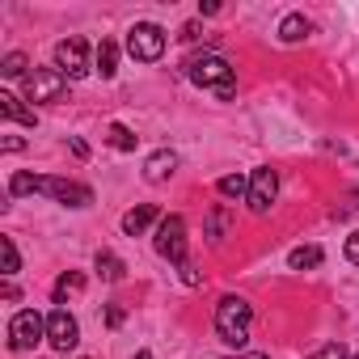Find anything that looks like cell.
<instances>
[{
  "mask_svg": "<svg viewBox=\"0 0 359 359\" xmlns=\"http://www.w3.org/2000/svg\"><path fill=\"white\" fill-rule=\"evenodd\" d=\"M304 34H309V22H304L300 13H287V18L279 22V39H283V43H300Z\"/></svg>",
  "mask_w": 359,
  "mask_h": 359,
  "instance_id": "16",
  "label": "cell"
},
{
  "mask_svg": "<svg viewBox=\"0 0 359 359\" xmlns=\"http://www.w3.org/2000/svg\"><path fill=\"white\" fill-rule=\"evenodd\" d=\"M64 89H68V76H64L60 68H34V72L26 76V102H34V106L60 102Z\"/></svg>",
  "mask_w": 359,
  "mask_h": 359,
  "instance_id": "5",
  "label": "cell"
},
{
  "mask_svg": "<svg viewBox=\"0 0 359 359\" xmlns=\"http://www.w3.org/2000/svg\"><path fill=\"white\" fill-rule=\"evenodd\" d=\"M47 342L55 351H72L81 342V325H76V317L68 309H51L47 313Z\"/></svg>",
  "mask_w": 359,
  "mask_h": 359,
  "instance_id": "10",
  "label": "cell"
},
{
  "mask_svg": "<svg viewBox=\"0 0 359 359\" xmlns=\"http://www.w3.org/2000/svg\"><path fill=\"white\" fill-rule=\"evenodd\" d=\"M97 275H102L106 283H118V279L127 275V266H123V258H118V254L102 250V254H97Z\"/></svg>",
  "mask_w": 359,
  "mask_h": 359,
  "instance_id": "15",
  "label": "cell"
},
{
  "mask_svg": "<svg viewBox=\"0 0 359 359\" xmlns=\"http://www.w3.org/2000/svg\"><path fill=\"white\" fill-rule=\"evenodd\" d=\"M43 338H47V317H43V313L22 309V313L9 321V346H13V351H34Z\"/></svg>",
  "mask_w": 359,
  "mask_h": 359,
  "instance_id": "7",
  "label": "cell"
},
{
  "mask_svg": "<svg viewBox=\"0 0 359 359\" xmlns=\"http://www.w3.org/2000/svg\"><path fill=\"white\" fill-rule=\"evenodd\" d=\"M216 191H220L224 199H241V195H250V177L229 173V177H220V182H216Z\"/></svg>",
  "mask_w": 359,
  "mask_h": 359,
  "instance_id": "18",
  "label": "cell"
},
{
  "mask_svg": "<svg viewBox=\"0 0 359 359\" xmlns=\"http://www.w3.org/2000/svg\"><path fill=\"white\" fill-rule=\"evenodd\" d=\"M9 195H47L64 208H89L93 191L85 182H68V177H39V173H13L9 177Z\"/></svg>",
  "mask_w": 359,
  "mask_h": 359,
  "instance_id": "1",
  "label": "cell"
},
{
  "mask_svg": "<svg viewBox=\"0 0 359 359\" xmlns=\"http://www.w3.org/2000/svg\"><path fill=\"white\" fill-rule=\"evenodd\" d=\"M0 148H5V152H22V148H26V140H18V135H5V140H0Z\"/></svg>",
  "mask_w": 359,
  "mask_h": 359,
  "instance_id": "26",
  "label": "cell"
},
{
  "mask_svg": "<svg viewBox=\"0 0 359 359\" xmlns=\"http://www.w3.org/2000/svg\"><path fill=\"white\" fill-rule=\"evenodd\" d=\"M177 169V152H169V148H161V152H152L148 161H144V182H165V177Z\"/></svg>",
  "mask_w": 359,
  "mask_h": 359,
  "instance_id": "11",
  "label": "cell"
},
{
  "mask_svg": "<svg viewBox=\"0 0 359 359\" xmlns=\"http://www.w3.org/2000/svg\"><path fill=\"white\" fill-rule=\"evenodd\" d=\"M237 359H266V355H237Z\"/></svg>",
  "mask_w": 359,
  "mask_h": 359,
  "instance_id": "32",
  "label": "cell"
},
{
  "mask_svg": "<svg viewBox=\"0 0 359 359\" xmlns=\"http://www.w3.org/2000/svg\"><path fill=\"white\" fill-rule=\"evenodd\" d=\"M346 258L359 266V233H351V237H346Z\"/></svg>",
  "mask_w": 359,
  "mask_h": 359,
  "instance_id": "25",
  "label": "cell"
},
{
  "mask_svg": "<svg viewBox=\"0 0 359 359\" xmlns=\"http://www.w3.org/2000/svg\"><path fill=\"white\" fill-rule=\"evenodd\" d=\"M187 76H191L199 89H212L216 97H233V89H237V68H233L224 55H216V51L187 60Z\"/></svg>",
  "mask_w": 359,
  "mask_h": 359,
  "instance_id": "2",
  "label": "cell"
},
{
  "mask_svg": "<svg viewBox=\"0 0 359 359\" xmlns=\"http://www.w3.org/2000/svg\"><path fill=\"white\" fill-rule=\"evenodd\" d=\"M0 258H5V279H13V275H18V266H22L13 237H0Z\"/></svg>",
  "mask_w": 359,
  "mask_h": 359,
  "instance_id": "23",
  "label": "cell"
},
{
  "mask_svg": "<svg viewBox=\"0 0 359 359\" xmlns=\"http://www.w3.org/2000/svg\"><path fill=\"white\" fill-rule=\"evenodd\" d=\"M182 39L195 43V39H199V22H187V26H182Z\"/></svg>",
  "mask_w": 359,
  "mask_h": 359,
  "instance_id": "27",
  "label": "cell"
},
{
  "mask_svg": "<svg viewBox=\"0 0 359 359\" xmlns=\"http://www.w3.org/2000/svg\"><path fill=\"white\" fill-rule=\"evenodd\" d=\"M81 287H85V275H81V271H64V275L55 279V287H51L55 309H68V296H76Z\"/></svg>",
  "mask_w": 359,
  "mask_h": 359,
  "instance_id": "13",
  "label": "cell"
},
{
  "mask_svg": "<svg viewBox=\"0 0 359 359\" xmlns=\"http://www.w3.org/2000/svg\"><path fill=\"white\" fill-rule=\"evenodd\" d=\"M317 262H321V250L317 245H300V250L287 254V266L292 271H304V266H317Z\"/></svg>",
  "mask_w": 359,
  "mask_h": 359,
  "instance_id": "20",
  "label": "cell"
},
{
  "mask_svg": "<svg viewBox=\"0 0 359 359\" xmlns=\"http://www.w3.org/2000/svg\"><path fill=\"white\" fill-rule=\"evenodd\" d=\"M127 55L140 60V64L161 60V55H165V30H161L156 22H135V26L127 30Z\"/></svg>",
  "mask_w": 359,
  "mask_h": 359,
  "instance_id": "4",
  "label": "cell"
},
{
  "mask_svg": "<svg viewBox=\"0 0 359 359\" xmlns=\"http://www.w3.org/2000/svg\"><path fill=\"white\" fill-rule=\"evenodd\" d=\"M55 68H60L68 81L89 76V72H93V68H89V43H85V39H64V43H55Z\"/></svg>",
  "mask_w": 359,
  "mask_h": 359,
  "instance_id": "8",
  "label": "cell"
},
{
  "mask_svg": "<svg viewBox=\"0 0 359 359\" xmlns=\"http://www.w3.org/2000/svg\"><path fill=\"white\" fill-rule=\"evenodd\" d=\"M97 72H102L106 81L118 72V47H114L110 39H102V47H97Z\"/></svg>",
  "mask_w": 359,
  "mask_h": 359,
  "instance_id": "17",
  "label": "cell"
},
{
  "mask_svg": "<svg viewBox=\"0 0 359 359\" xmlns=\"http://www.w3.org/2000/svg\"><path fill=\"white\" fill-rule=\"evenodd\" d=\"M275 195H279V173L271 169V165H262V169H254L250 173V195H245V203H250V212H271V203H275Z\"/></svg>",
  "mask_w": 359,
  "mask_h": 359,
  "instance_id": "9",
  "label": "cell"
},
{
  "mask_svg": "<svg viewBox=\"0 0 359 359\" xmlns=\"http://www.w3.org/2000/svg\"><path fill=\"white\" fill-rule=\"evenodd\" d=\"M355 359H359V355H355Z\"/></svg>",
  "mask_w": 359,
  "mask_h": 359,
  "instance_id": "33",
  "label": "cell"
},
{
  "mask_svg": "<svg viewBox=\"0 0 359 359\" xmlns=\"http://www.w3.org/2000/svg\"><path fill=\"white\" fill-rule=\"evenodd\" d=\"M123 317H127V313H123L118 304H110V313H106V321H110V325H123Z\"/></svg>",
  "mask_w": 359,
  "mask_h": 359,
  "instance_id": "29",
  "label": "cell"
},
{
  "mask_svg": "<svg viewBox=\"0 0 359 359\" xmlns=\"http://www.w3.org/2000/svg\"><path fill=\"white\" fill-rule=\"evenodd\" d=\"M152 220H156V208H152V203H140V208H131V212L123 216V233H127V237H140Z\"/></svg>",
  "mask_w": 359,
  "mask_h": 359,
  "instance_id": "14",
  "label": "cell"
},
{
  "mask_svg": "<svg viewBox=\"0 0 359 359\" xmlns=\"http://www.w3.org/2000/svg\"><path fill=\"white\" fill-rule=\"evenodd\" d=\"M156 254L161 258H169V262H177L182 266L187 262V220L182 216H165L161 224H156Z\"/></svg>",
  "mask_w": 359,
  "mask_h": 359,
  "instance_id": "6",
  "label": "cell"
},
{
  "mask_svg": "<svg viewBox=\"0 0 359 359\" xmlns=\"http://www.w3.org/2000/svg\"><path fill=\"white\" fill-rule=\"evenodd\" d=\"M250 325H254V309H250V300H241V296H224L220 304H216V334L229 342V346H245L250 342Z\"/></svg>",
  "mask_w": 359,
  "mask_h": 359,
  "instance_id": "3",
  "label": "cell"
},
{
  "mask_svg": "<svg viewBox=\"0 0 359 359\" xmlns=\"http://www.w3.org/2000/svg\"><path fill=\"white\" fill-rule=\"evenodd\" d=\"M229 224H233V216H229V208H216V212L208 216V237H212V241H224V233H229Z\"/></svg>",
  "mask_w": 359,
  "mask_h": 359,
  "instance_id": "21",
  "label": "cell"
},
{
  "mask_svg": "<svg viewBox=\"0 0 359 359\" xmlns=\"http://www.w3.org/2000/svg\"><path fill=\"white\" fill-rule=\"evenodd\" d=\"M131 359H152V351H135V355H131Z\"/></svg>",
  "mask_w": 359,
  "mask_h": 359,
  "instance_id": "31",
  "label": "cell"
},
{
  "mask_svg": "<svg viewBox=\"0 0 359 359\" xmlns=\"http://www.w3.org/2000/svg\"><path fill=\"white\" fill-rule=\"evenodd\" d=\"M309 359H346V351H342V342H325V346H317Z\"/></svg>",
  "mask_w": 359,
  "mask_h": 359,
  "instance_id": "24",
  "label": "cell"
},
{
  "mask_svg": "<svg viewBox=\"0 0 359 359\" xmlns=\"http://www.w3.org/2000/svg\"><path fill=\"white\" fill-rule=\"evenodd\" d=\"M0 118H5V123H22V127H34V110L22 106V97H13V93H0Z\"/></svg>",
  "mask_w": 359,
  "mask_h": 359,
  "instance_id": "12",
  "label": "cell"
},
{
  "mask_svg": "<svg viewBox=\"0 0 359 359\" xmlns=\"http://www.w3.org/2000/svg\"><path fill=\"white\" fill-rule=\"evenodd\" d=\"M26 68H30V64H26V55H22V51H9V55H5V64H0V76H9V81H13V76H22V81H26V76H30Z\"/></svg>",
  "mask_w": 359,
  "mask_h": 359,
  "instance_id": "22",
  "label": "cell"
},
{
  "mask_svg": "<svg viewBox=\"0 0 359 359\" xmlns=\"http://www.w3.org/2000/svg\"><path fill=\"white\" fill-rule=\"evenodd\" d=\"M182 279H187V283H191V287H195V283H199V271H195V266H191V262H182Z\"/></svg>",
  "mask_w": 359,
  "mask_h": 359,
  "instance_id": "28",
  "label": "cell"
},
{
  "mask_svg": "<svg viewBox=\"0 0 359 359\" xmlns=\"http://www.w3.org/2000/svg\"><path fill=\"white\" fill-rule=\"evenodd\" d=\"M106 144L118 148V152H135V135H131L123 123H110V127H106Z\"/></svg>",
  "mask_w": 359,
  "mask_h": 359,
  "instance_id": "19",
  "label": "cell"
},
{
  "mask_svg": "<svg viewBox=\"0 0 359 359\" xmlns=\"http://www.w3.org/2000/svg\"><path fill=\"white\" fill-rule=\"evenodd\" d=\"M199 13H208V18H212V13H220V0H203V5H199Z\"/></svg>",
  "mask_w": 359,
  "mask_h": 359,
  "instance_id": "30",
  "label": "cell"
}]
</instances>
